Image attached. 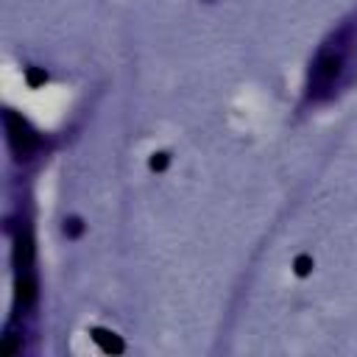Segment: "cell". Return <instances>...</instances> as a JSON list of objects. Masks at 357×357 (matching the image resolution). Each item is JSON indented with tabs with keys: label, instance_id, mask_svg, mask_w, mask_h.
<instances>
[{
	"label": "cell",
	"instance_id": "cell-1",
	"mask_svg": "<svg viewBox=\"0 0 357 357\" xmlns=\"http://www.w3.org/2000/svg\"><path fill=\"white\" fill-rule=\"evenodd\" d=\"M357 78V14L343 20L318 47L310 75H307V89L304 100L318 106L351 86Z\"/></svg>",
	"mask_w": 357,
	"mask_h": 357
}]
</instances>
